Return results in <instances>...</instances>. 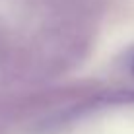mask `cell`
<instances>
[{
	"label": "cell",
	"mask_w": 134,
	"mask_h": 134,
	"mask_svg": "<svg viewBox=\"0 0 134 134\" xmlns=\"http://www.w3.org/2000/svg\"><path fill=\"white\" fill-rule=\"evenodd\" d=\"M126 62H128V70H130V72H132V76H134V51H132L130 54H128Z\"/></svg>",
	"instance_id": "obj_1"
}]
</instances>
